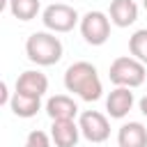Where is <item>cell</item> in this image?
Here are the masks:
<instances>
[{
  "label": "cell",
  "mask_w": 147,
  "mask_h": 147,
  "mask_svg": "<svg viewBox=\"0 0 147 147\" xmlns=\"http://www.w3.org/2000/svg\"><path fill=\"white\" fill-rule=\"evenodd\" d=\"M64 87L74 94H78L83 101H96L103 94V85L99 78V71L94 64L80 60L67 67L64 71Z\"/></svg>",
  "instance_id": "6da1fadb"
},
{
  "label": "cell",
  "mask_w": 147,
  "mask_h": 147,
  "mask_svg": "<svg viewBox=\"0 0 147 147\" xmlns=\"http://www.w3.org/2000/svg\"><path fill=\"white\" fill-rule=\"evenodd\" d=\"M25 55L39 67L57 64L62 57V41L55 37V32H32L25 41Z\"/></svg>",
  "instance_id": "7a4b0ae2"
},
{
  "label": "cell",
  "mask_w": 147,
  "mask_h": 147,
  "mask_svg": "<svg viewBox=\"0 0 147 147\" xmlns=\"http://www.w3.org/2000/svg\"><path fill=\"white\" fill-rule=\"evenodd\" d=\"M145 64L140 60H136L133 55H122L115 57L110 69H108V78L110 83H115L117 87H138L145 83Z\"/></svg>",
  "instance_id": "3957f363"
},
{
  "label": "cell",
  "mask_w": 147,
  "mask_h": 147,
  "mask_svg": "<svg viewBox=\"0 0 147 147\" xmlns=\"http://www.w3.org/2000/svg\"><path fill=\"white\" fill-rule=\"evenodd\" d=\"M41 21H44L46 30H51V32H69L76 28V23H80V16L71 5L53 2L44 9Z\"/></svg>",
  "instance_id": "277c9868"
},
{
  "label": "cell",
  "mask_w": 147,
  "mask_h": 147,
  "mask_svg": "<svg viewBox=\"0 0 147 147\" xmlns=\"http://www.w3.org/2000/svg\"><path fill=\"white\" fill-rule=\"evenodd\" d=\"M110 18L103 14V11H87L83 18H80V34L83 39L90 44V46H101L108 41L110 37Z\"/></svg>",
  "instance_id": "5b68a950"
},
{
  "label": "cell",
  "mask_w": 147,
  "mask_h": 147,
  "mask_svg": "<svg viewBox=\"0 0 147 147\" xmlns=\"http://www.w3.org/2000/svg\"><path fill=\"white\" fill-rule=\"evenodd\" d=\"M78 126L85 140L90 142H106L110 138V124L108 117L101 115L99 110H85L78 117Z\"/></svg>",
  "instance_id": "8992f818"
},
{
  "label": "cell",
  "mask_w": 147,
  "mask_h": 147,
  "mask_svg": "<svg viewBox=\"0 0 147 147\" xmlns=\"http://www.w3.org/2000/svg\"><path fill=\"white\" fill-rule=\"evenodd\" d=\"M133 103H136V99H133L131 87H115L106 99V110L113 119H122V117L129 115Z\"/></svg>",
  "instance_id": "52a82bcc"
},
{
  "label": "cell",
  "mask_w": 147,
  "mask_h": 147,
  "mask_svg": "<svg viewBox=\"0 0 147 147\" xmlns=\"http://www.w3.org/2000/svg\"><path fill=\"white\" fill-rule=\"evenodd\" d=\"M16 92H23V94H30V96H39L41 99L48 92V78H46V74H41L37 69L23 71L16 78Z\"/></svg>",
  "instance_id": "ba28073f"
},
{
  "label": "cell",
  "mask_w": 147,
  "mask_h": 147,
  "mask_svg": "<svg viewBox=\"0 0 147 147\" xmlns=\"http://www.w3.org/2000/svg\"><path fill=\"white\" fill-rule=\"evenodd\" d=\"M80 126L74 119H53L51 126V138L55 142V147H76L78 138H80Z\"/></svg>",
  "instance_id": "9c48e42d"
},
{
  "label": "cell",
  "mask_w": 147,
  "mask_h": 147,
  "mask_svg": "<svg viewBox=\"0 0 147 147\" xmlns=\"http://www.w3.org/2000/svg\"><path fill=\"white\" fill-rule=\"evenodd\" d=\"M119 147H147V129L140 122H126L117 131Z\"/></svg>",
  "instance_id": "30bf717a"
},
{
  "label": "cell",
  "mask_w": 147,
  "mask_h": 147,
  "mask_svg": "<svg viewBox=\"0 0 147 147\" xmlns=\"http://www.w3.org/2000/svg\"><path fill=\"white\" fill-rule=\"evenodd\" d=\"M46 113L51 119H74L78 115V106L67 94H55L46 101Z\"/></svg>",
  "instance_id": "8fae6325"
},
{
  "label": "cell",
  "mask_w": 147,
  "mask_h": 147,
  "mask_svg": "<svg viewBox=\"0 0 147 147\" xmlns=\"http://www.w3.org/2000/svg\"><path fill=\"white\" fill-rule=\"evenodd\" d=\"M108 16L117 28H129L138 21V5L133 0H113Z\"/></svg>",
  "instance_id": "7c38bea8"
},
{
  "label": "cell",
  "mask_w": 147,
  "mask_h": 147,
  "mask_svg": "<svg viewBox=\"0 0 147 147\" xmlns=\"http://www.w3.org/2000/svg\"><path fill=\"white\" fill-rule=\"evenodd\" d=\"M9 108L16 117H34L39 110H41V99L39 96H30V94H23V92H14L11 101H9Z\"/></svg>",
  "instance_id": "4fadbf2b"
},
{
  "label": "cell",
  "mask_w": 147,
  "mask_h": 147,
  "mask_svg": "<svg viewBox=\"0 0 147 147\" xmlns=\"http://www.w3.org/2000/svg\"><path fill=\"white\" fill-rule=\"evenodd\" d=\"M41 9L39 0H9V11L18 21H32Z\"/></svg>",
  "instance_id": "5bb4252c"
},
{
  "label": "cell",
  "mask_w": 147,
  "mask_h": 147,
  "mask_svg": "<svg viewBox=\"0 0 147 147\" xmlns=\"http://www.w3.org/2000/svg\"><path fill=\"white\" fill-rule=\"evenodd\" d=\"M129 51L136 60H140L142 64H147V28H140L131 34L129 39Z\"/></svg>",
  "instance_id": "9a60e30c"
},
{
  "label": "cell",
  "mask_w": 147,
  "mask_h": 147,
  "mask_svg": "<svg viewBox=\"0 0 147 147\" xmlns=\"http://www.w3.org/2000/svg\"><path fill=\"white\" fill-rule=\"evenodd\" d=\"M51 140H53V138H48V133L34 129V131L28 133V138H25V147H51Z\"/></svg>",
  "instance_id": "2e32d148"
},
{
  "label": "cell",
  "mask_w": 147,
  "mask_h": 147,
  "mask_svg": "<svg viewBox=\"0 0 147 147\" xmlns=\"http://www.w3.org/2000/svg\"><path fill=\"white\" fill-rule=\"evenodd\" d=\"M140 113H142V115L147 117V94H145V96L140 99Z\"/></svg>",
  "instance_id": "e0dca14e"
},
{
  "label": "cell",
  "mask_w": 147,
  "mask_h": 147,
  "mask_svg": "<svg viewBox=\"0 0 147 147\" xmlns=\"http://www.w3.org/2000/svg\"><path fill=\"white\" fill-rule=\"evenodd\" d=\"M142 7H145V11H147V0H142Z\"/></svg>",
  "instance_id": "ac0fdd59"
}]
</instances>
